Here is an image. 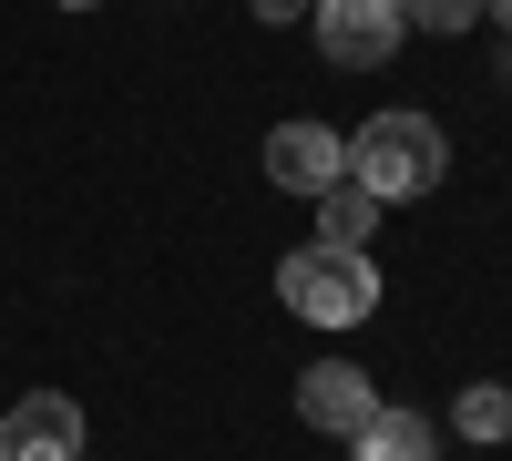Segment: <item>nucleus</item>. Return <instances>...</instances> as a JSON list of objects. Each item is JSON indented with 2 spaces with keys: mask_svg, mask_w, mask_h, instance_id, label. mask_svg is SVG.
<instances>
[{
  "mask_svg": "<svg viewBox=\"0 0 512 461\" xmlns=\"http://www.w3.org/2000/svg\"><path fill=\"white\" fill-rule=\"evenodd\" d=\"M441 175H451V134H441L431 113H410V103L400 113H369L359 134H349V185L379 195V205H420Z\"/></svg>",
  "mask_w": 512,
  "mask_h": 461,
  "instance_id": "obj_1",
  "label": "nucleus"
},
{
  "mask_svg": "<svg viewBox=\"0 0 512 461\" xmlns=\"http://www.w3.org/2000/svg\"><path fill=\"white\" fill-rule=\"evenodd\" d=\"M277 298L308 328H359L379 318V267H369V246H297L277 267Z\"/></svg>",
  "mask_w": 512,
  "mask_h": 461,
  "instance_id": "obj_2",
  "label": "nucleus"
},
{
  "mask_svg": "<svg viewBox=\"0 0 512 461\" xmlns=\"http://www.w3.org/2000/svg\"><path fill=\"white\" fill-rule=\"evenodd\" d=\"M308 21H318V52H328L338 72H390L400 41H410L400 0H318Z\"/></svg>",
  "mask_w": 512,
  "mask_h": 461,
  "instance_id": "obj_3",
  "label": "nucleus"
},
{
  "mask_svg": "<svg viewBox=\"0 0 512 461\" xmlns=\"http://www.w3.org/2000/svg\"><path fill=\"white\" fill-rule=\"evenodd\" d=\"M338 175H349V134H328V123H277L267 134V185H287V195H328Z\"/></svg>",
  "mask_w": 512,
  "mask_h": 461,
  "instance_id": "obj_4",
  "label": "nucleus"
},
{
  "mask_svg": "<svg viewBox=\"0 0 512 461\" xmlns=\"http://www.w3.org/2000/svg\"><path fill=\"white\" fill-rule=\"evenodd\" d=\"M0 461H82V400H62V390L11 400V421H0Z\"/></svg>",
  "mask_w": 512,
  "mask_h": 461,
  "instance_id": "obj_5",
  "label": "nucleus"
},
{
  "mask_svg": "<svg viewBox=\"0 0 512 461\" xmlns=\"http://www.w3.org/2000/svg\"><path fill=\"white\" fill-rule=\"evenodd\" d=\"M369 410H379V390H369V369H359V359H318L308 380H297V421L328 431V441H349Z\"/></svg>",
  "mask_w": 512,
  "mask_h": 461,
  "instance_id": "obj_6",
  "label": "nucleus"
},
{
  "mask_svg": "<svg viewBox=\"0 0 512 461\" xmlns=\"http://www.w3.org/2000/svg\"><path fill=\"white\" fill-rule=\"evenodd\" d=\"M349 451H359V461H441V431L420 421V410H390V400H379L369 421L349 431Z\"/></svg>",
  "mask_w": 512,
  "mask_h": 461,
  "instance_id": "obj_7",
  "label": "nucleus"
},
{
  "mask_svg": "<svg viewBox=\"0 0 512 461\" xmlns=\"http://www.w3.org/2000/svg\"><path fill=\"white\" fill-rule=\"evenodd\" d=\"M379 216H390V205L359 195L349 175H338V185L318 195V246H369V236H379Z\"/></svg>",
  "mask_w": 512,
  "mask_h": 461,
  "instance_id": "obj_8",
  "label": "nucleus"
},
{
  "mask_svg": "<svg viewBox=\"0 0 512 461\" xmlns=\"http://www.w3.org/2000/svg\"><path fill=\"white\" fill-rule=\"evenodd\" d=\"M451 431H461V441H512V390L472 380V390L451 400Z\"/></svg>",
  "mask_w": 512,
  "mask_h": 461,
  "instance_id": "obj_9",
  "label": "nucleus"
},
{
  "mask_svg": "<svg viewBox=\"0 0 512 461\" xmlns=\"http://www.w3.org/2000/svg\"><path fill=\"white\" fill-rule=\"evenodd\" d=\"M400 21H410V31H441V41H461V31L482 21V0H400Z\"/></svg>",
  "mask_w": 512,
  "mask_h": 461,
  "instance_id": "obj_10",
  "label": "nucleus"
},
{
  "mask_svg": "<svg viewBox=\"0 0 512 461\" xmlns=\"http://www.w3.org/2000/svg\"><path fill=\"white\" fill-rule=\"evenodd\" d=\"M246 11H256V21H308L318 0H246Z\"/></svg>",
  "mask_w": 512,
  "mask_h": 461,
  "instance_id": "obj_11",
  "label": "nucleus"
},
{
  "mask_svg": "<svg viewBox=\"0 0 512 461\" xmlns=\"http://www.w3.org/2000/svg\"><path fill=\"white\" fill-rule=\"evenodd\" d=\"M482 11H492V21H512V0H482Z\"/></svg>",
  "mask_w": 512,
  "mask_h": 461,
  "instance_id": "obj_12",
  "label": "nucleus"
},
{
  "mask_svg": "<svg viewBox=\"0 0 512 461\" xmlns=\"http://www.w3.org/2000/svg\"><path fill=\"white\" fill-rule=\"evenodd\" d=\"M62 11H93V0H62Z\"/></svg>",
  "mask_w": 512,
  "mask_h": 461,
  "instance_id": "obj_13",
  "label": "nucleus"
},
{
  "mask_svg": "<svg viewBox=\"0 0 512 461\" xmlns=\"http://www.w3.org/2000/svg\"><path fill=\"white\" fill-rule=\"evenodd\" d=\"M502 72H512V62H502Z\"/></svg>",
  "mask_w": 512,
  "mask_h": 461,
  "instance_id": "obj_14",
  "label": "nucleus"
}]
</instances>
